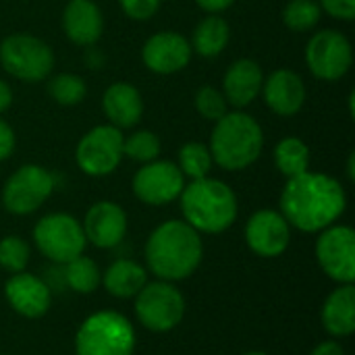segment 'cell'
Returning <instances> with one entry per match:
<instances>
[{"label":"cell","instance_id":"obj_1","mask_svg":"<svg viewBox=\"0 0 355 355\" xmlns=\"http://www.w3.org/2000/svg\"><path fill=\"white\" fill-rule=\"evenodd\" d=\"M347 198L341 183L322 173H304L287 181L281 210L289 225L314 233L333 225L345 210Z\"/></svg>","mask_w":355,"mask_h":355},{"label":"cell","instance_id":"obj_2","mask_svg":"<svg viewBox=\"0 0 355 355\" xmlns=\"http://www.w3.org/2000/svg\"><path fill=\"white\" fill-rule=\"evenodd\" d=\"M146 260L150 270L164 281L185 279L202 260V239L187 223L168 220L150 235Z\"/></svg>","mask_w":355,"mask_h":355},{"label":"cell","instance_id":"obj_3","mask_svg":"<svg viewBox=\"0 0 355 355\" xmlns=\"http://www.w3.org/2000/svg\"><path fill=\"white\" fill-rule=\"evenodd\" d=\"M181 210L196 231L223 233L237 218V198L227 183L204 177L183 187Z\"/></svg>","mask_w":355,"mask_h":355},{"label":"cell","instance_id":"obj_4","mask_svg":"<svg viewBox=\"0 0 355 355\" xmlns=\"http://www.w3.org/2000/svg\"><path fill=\"white\" fill-rule=\"evenodd\" d=\"M264 146V133L258 121L245 112H227L216 121L210 135L212 162L225 171H241L258 160Z\"/></svg>","mask_w":355,"mask_h":355},{"label":"cell","instance_id":"obj_5","mask_svg":"<svg viewBox=\"0 0 355 355\" xmlns=\"http://www.w3.org/2000/svg\"><path fill=\"white\" fill-rule=\"evenodd\" d=\"M135 333L131 322L116 312L89 316L75 341L77 355H133Z\"/></svg>","mask_w":355,"mask_h":355},{"label":"cell","instance_id":"obj_6","mask_svg":"<svg viewBox=\"0 0 355 355\" xmlns=\"http://www.w3.org/2000/svg\"><path fill=\"white\" fill-rule=\"evenodd\" d=\"M2 69L21 81H42L54 67L52 48L29 33H12L0 44Z\"/></svg>","mask_w":355,"mask_h":355},{"label":"cell","instance_id":"obj_7","mask_svg":"<svg viewBox=\"0 0 355 355\" xmlns=\"http://www.w3.org/2000/svg\"><path fill=\"white\" fill-rule=\"evenodd\" d=\"M33 241L46 258L67 264L81 256L85 248V233L73 216L48 214L35 225Z\"/></svg>","mask_w":355,"mask_h":355},{"label":"cell","instance_id":"obj_8","mask_svg":"<svg viewBox=\"0 0 355 355\" xmlns=\"http://www.w3.org/2000/svg\"><path fill=\"white\" fill-rule=\"evenodd\" d=\"M306 62L316 79L337 81L349 71L354 62V50L343 33L335 29H322L310 37L306 46Z\"/></svg>","mask_w":355,"mask_h":355},{"label":"cell","instance_id":"obj_9","mask_svg":"<svg viewBox=\"0 0 355 355\" xmlns=\"http://www.w3.org/2000/svg\"><path fill=\"white\" fill-rule=\"evenodd\" d=\"M77 164L85 175H110L123 158V133L112 125H98L87 131L75 152Z\"/></svg>","mask_w":355,"mask_h":355},{"label":"cell","instance_id":"obj_10","mask_svg":"<svg viewBox=\"0 0 355 355\" xmlns=\"http://www.w3.org/2000/svg\"><path fill=\"white\" fill-rule=\"evenodd\" d=\"M52 189L54 177L46 168L25 164L6 181L2 189V204L12 214H31L48 200Z\"/></svg>","mask_w":355,"mask_h":355},{"label":"cell","instance_id":"obj_11","mask_svg":"<svg viewBox=\"0 0 355 355\" xmlns=\"http://www.w3.org/2000/svg\"><path fill=\"white\" fill-rule=\"evenodd\" d=\"M135 302V314L139 322L156 333H164L175 329L185 312L183 295L168 283H152L144 285V289L137 293Z\"/></svg>","mask_w":355,"mask_h":355},{"label":"cell","instance_id":"obj_12","mask_svg":"<svg viewBox=\"0 0 355 355\" xmlns=\"http://www.w3.org/2000/svg\"><path fill=\"white\" fill-rule=\"evenodd\" d=\"M185 177L177 164L168 160H152L133 177V193L150 206H162L181 196Z\"/></svg>","mask_w":355,"mask_h":355},{"label":"cell","instance_id":"obj_13","mask_svg":"<svg viewBox=\"0 0 355 355\" xmlns=\"http://www.w3.org/2000/svg\"><path fill=\"white\" fill-rule=\"evenodd\" d=\"M316 258L322 270L339 281H355V233L349 227H331L327 229L316 243Z\"/></svg>","mask_w":355,"mask_h":355},{"label":"cell","instance_id":"obj_14","mask_svg":"<svg viewBox=\"0 0 355 355\" xmlns=\"http://www.w3.org/2000/svg\"><path fill=\"white\" fill-rule=\"evenodd\" d=\"M289 223L275 210H260L252 214L245 227V241L252 252L264 258L281 256L289 245Z\"/></svg>","mask_w":355,"mask_h":355},{"label":"cell","instance_id":"obj_15","mask_svg":"<svg viewBox=\"0 0 355 355\" xmlns=\"http://www.w3.org/2000/svg\"><path fill=\"white\" fill-rule=\"evenodd\" d=\"M191 44L177 31H160L152 35L144 46V62L158 75H171L187 67L191 60Z\"/></svg>","mask_w":355,"mask_h":355},{"label":"cell","instance_id":"obj_16","mask_svg":"<svg viewBox=\"0 0 355 355\" xmlns=\"http://www.w3.org/2000/svg\"><path fill=\"white\" fill-rule=\"evenodd\" d=\"M266 106L279 116H293L306 104V83L289 69H279L262 83Z\"/></svg>","mask_w":355,"mask_h":355},{"label":"cell","instance_id":"obj_17","mask_svg":"<svg viewBox=\"0 0 355 355\" xmlns=\"http://www.w3.org/2000/svg\"><path fill=\"white\" fill-rule=\"evenodd\" d=\"M83 233L96 248H114L127 233V214L114 202H98L85 214Z\"/></svg>","mask_w":355,"mask_h":355},{"label":"cell","instance_id":"obj_18","mask_svg":"<svg viewBox=\"0 0 355 355\" xmlns=\"http://www.w3.org/2000/svg\"><path fill=\"white\" fill-rule=\"evenodd\" d=\"M62 27L71 42L92 46L102 35L104 19L94 0H69L62 12Z\"/></svg>","mask_w":355,"mask_h":355},{"label":"cell","instance_id":"obj_19","mask_svg":"<svg viewBox=\"0 0 355 355\" xmlns=\"http://www.w3.org/2000/svg\"><path fill=\"white\" fill-rule=\"evenodd\" d=\"M262 83H264V75L260 64L252 58H239L225 73L223 79L225 98L235 108H243L256 100V96L262 92Z\"/></svg>","mask_w":355,"mask_h":355},{"label":"cell","instance_id":"obj_20","mask_svg":"<svg viewBox=\"0 0 355 355\" xmlns=\"http://www.w3.org/2000/svg\"><path fill=\"white\" fill-rule=\"evenodd\" d=\"M6 300L15 312L25 318H40L50 308V291L48 287L35 279L33 275H15L6 283Z\"/></svg>","mask_w":355,"mask_h":355},{"label":"cell","instance_id":"obj_21","mask_svg":"<svg viewBox=\"0 0 355 355\" xmlns=\"http://www.w3.org/2000/svg\"><path fill=\"white\" fill-rule=\"evenodd\" d=\"M102 108L112 127L129 129L139 123L144 114V100L137 87L125 81H116L104 92Z\"/></svg>","mask_w":355,"mask_h":355},{"label":"cell","instance_id":"obj_22","mask_svg":"<svg viewBox=\"0 0 355 355\" xmlns=\"http://www.w3.org/2000/svg\"><path fill=\"white\" fill-rule=\"evenodd\" d=\"M324 329L335 337H347L355 331V289L354 285L333 291L322 308Z\"/></svg>","mask_w":355,"mask_h":355},{"label":"cell","instance_id":"obj_23","mask_svg":"<svg viewBox=\"0 0 355 355\" xmlns=\"http://www.w3.org/2000/svg\"><path fill=\"white\" fill-rule=\"evenodd\" d=\"M229 35H231L229 23L218 15H210V17L202 19L198 23V27L193 29L191 50H196L200 56L214 58L227 48Z\"/></svg>","mask_w":355,"mask_h":355},{"label":"cell","instance_id":"obj_24","mask_svg":"<svg viewBox=\"0 0 355 355\" xmlns=\"http://www.w3.org/2000/svg\"><path fill=\"white\" fill-rule=\"evenodd\" d=\"M104 285L114 297H133L146 285V270L131 260H119L106 270Z\"/></svg>","mask_w":355,"mask_h":355},{"label":"cell","instance_id":"obj_25","mask_svg":"<svg viewBox=\"0 0 355 355\" xmlns=\"http://www.w3.org/2000/svg\"><path fill=\"white\" fill-rule=\"evenodd\" d=\"M275 164L287 179L304 175L310 166V148L300 137H285L275 148Z\"/></svg>","mask_w":355,"mask_h":355},{"label":"cell","instance_id":"obj_26","mask_svg":"<svg viewBox=\"0 0 355 355\" xmlns=\"http://www.w3.org/2000/svg\"><path fill=\"white\" fill-rule=\"evenodd\" d=\"M212 168V154L200 141H189L179 150V171L189 179H204Z\"/></svg>","mask_w":355,"mask_h":355},{"label":"cell","instance_id":"obj_27","mask_svg":"<svg viewBox=\"0 0 355 355\" xmlns=\"http://www.w3.org/2000/svg\"><path fill=\"white\" fill-rule=\"evenodd\" d=\"M48 94L52 96V100H56L62 106H75L83 102L87 94V85L79 75L60 73L48 81Z\"/></svg>","mask_w":355,"mask_h":355},{"label":"cell","instance_id":"obj_28","mask_svg":"<svg viewBox=\"0 0 355 355\" xmlns=\"http://www.w3.org/2000/svg\"><path fill=\"white\" fill-rule=\"evenodd\" d=\"M64 279L77 293H92L100 285V270L94 260L77 256L75 260L67 262Z\"/></svg>","mask_w":355,"mask_h":355},{"label":"cell","instance_id":"obj_29","mask_svg":"<svg viewBox=\"0 0 355 355\" xmlns=\"http://www.w3.org/2000/svg\"><path fill=\"white\" fill-rule=\"evenodd\" d=\"M322 8L316 0H291L283 8V23L293 31H308L320 21Z\"/></svg>","mask_w":355,"mask_h":355},{"label":"cell","instance_id":"obj_30","mask_svg":"<svg viewBox=\"0 0 355 355\" xmlns=\"http://www.w3.org/2000/svg\"><path fill=\"white\" fill-rule=\"evenodd\" d=\"M123 154L137 162H152L160 154V139L152 131H135L127 139H123Z\"/></svg>","mask_w":355,"mask_h":355},{"label":"cell","instance_id":"obj_31","mask_svg":"<svg viewBox=\"0 0 355 355\" xmlns=\"http://www.w3.org/2000/svg\"><path fill=\"white\" fill-rule=\"evenodd\" d=\"M227 98L212 85H204L196 94V108L206 121H218L227 114Z\"/></svg>","mask_w":355,"mask_h":355},{"label":"cell","instance_id":"obj_32","mask_svg":"<svg viewBox=\"0 0 355 355\" xmlns=\"http://www.w3.org/2000/svg\"><path fill=\"white\" fill-rule=\"evenodd\" d=\"M29 262V248L19 237H4L0 241V266L10 272H21Z\"/></svg>","mask_w":355,"mask_h":355},{"label":"cell","instance_id":"obj_33","mask_svg":"<svg viewBox=\"0 0 355 355\" xmlns=\"http://www.w3.org/2000/svg\"><path fill=\"white\" fill-rule=\"evenodd\" d=\"M119 2H121L123 10L127 12V17H131L135 21H148L150 17L156 15L162 0H119Z\"/></svg>","mask_w":355,"mask_h":355},{"label":"cell","instance_id":"obj_34","mask_svg":"<svg viewBox=\"0 0 355 355\" xmlns=\"http://www.w3.org/2000/svg\"><path fill=\"white\" fill-rule=\"evenodd\" d=\"M322 10L341 21H352L355 17V0H320Z\"/></svg>","mask_w":355,"mask_h":355},{"label":"cell","instance_id":"obj_35","mask_svg":"<svg viewBox=\"0 0 355 355\" xmlns=\"http://www.w3.org/2000/svg\"><path fill=\"white\" fill-rule=\"evenodd\" d=\"M15 150V133L10 129V125H6L0 119V160H6Z\"/></svg>","mask_w":355,"mask_h":355},{"label":"cell","instance_id":"obj_36","mask_svg":"<svg viewBox=\"0 0 355 355\" xmlns=\"http://www.w3.org/2000/svg\"><path fill=\"white\" fill-rule=\"evenodd\" d=\"M196 2H198L204 10L216 15V12H220V10H225V8H229L235 0H196Z\"/></svg>","mask_w":355,"mask_h":355},{"label":"cell","instance_id":"obj_37","mask_svg":"<svg viewBox=\"0 0 355 355\" xmlns=\"http://www.w3.org/2000/svg\"><path fill=\"white\" fill-rule=\"evenodd\" d=\"M312 355H343V349L339 347V343H333V341H327V343H320Z\"/></svg>","mask_w":355,"mask_h":355},{"label":"cell","instance_id":"obj_38","mask_svg":"<svg viewBox=\"0 0 355 355\" xmlns=\"http://www.w3.org/2000/svg\"><path fill=\"white\" fill-rule=\"evenodd\" d=\"M10 102H12V92L8 87V83L0 79V112H4L10 106Z\"/></svg>","mask_w":355,"mask_h":355},{"label":"cell","instance_id":"obj_39","mask_svg":"<svg viewBox=\"0 0 355 355\" xmlns=\"http://www.w3.org/2000/svg\"><path fill=\"white\" fill-rule=\"evenodd\" d=\"M355 154H349V160H347V175L349 179H355Z\"/></svg>","mask_w":355,"mask_h":355},{"label":"cell","instance_id":"obj_40","mask_svg":"<svg viewBox=\"0 0 355 355\" xmlns=\"http://www.w3.org/2000/svg\"><path fill=\"white\" fill-rule=\"evenodd\" d=\"M245 355H266V354H260V352H254V354H245Z\"/></svg>","mask_w":355,"mask_h":355}]
</instances>
